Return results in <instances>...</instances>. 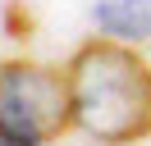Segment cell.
Listing matches in <instances>:
<instances>
[{
	"label": "cell",
	"mask_w": 151,
	"mask_h": 146,
	"mask_svg": "<svg viewBox=\"0 0 151 146\" xmlns=\"http://www.w3.org/2000/svg\"><path fill=\"white\" fill-rule=\"evenodd\" d=\"M73 123L69 73L32 59L0 64V146H50Z\"/></svg>",
	"instance_id": "obj_2"
},
{
	"label": "cell",
	"mask_w": 151,
	"mask_h": 146,
	"mask_svg": "<svg viewBox=\"0 0 151 146\" xmlns=\"http://www.w3.org/2000/svg\"><path fill=\"white\" fill-rule=\"evenodd\" d=\"M73 123L101 146H133L151 137V64L133 46L87 41L69 59Z\"/></svg>",
	"instance_id": "obj_1"
},
{
	"label": "cell",
	"mask_w": 151,
	"mask_h": 146,
	"mask_svg": "<svg viewBox=\"0 0 151 146\" xmlns=\"http://www.w3.org/2000/svg\"><path fill=\"white\" fill-rule=\"evenodd\" d=\"M96 23L110 36H151V0H105L96 5Z\"/></svg>",
	"instance_id": "obj_3"
},
{
	"label": "cell",
	"mask_w": 151,
	"mask_h": 146,
	"mask_svg": "<svg viewBox=\"0 0 151 146\" xmlns=\"http://www.w3.org/2000/svg\"><path fill=\"white\" fill-rule=\"evenodd\" d=\"M5 36H14V41L32 36V14L19 5V0H9V5H5Z\"/></svg>",
	"instance_id": "obj_4"
}]
</instances>
